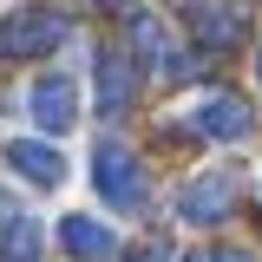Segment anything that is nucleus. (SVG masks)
<instances>
[{
  "instance_id": "obj_10",
  "label": "nucleus",
  "mask_w": 262,
  "mask_h": 262,
  "mask_svg": "<svg viewBox=\"0 0 262 262\" xmlns=\"http://www.w3.org/2000/svg\"><path fill=\"white\" fill-rule=\"evenodd\" d=\"M131 46H138V59H151V66H158L164 79H184V72H190V66L170 53V33H164L158 13H138V20H131Z\"/></svg>"
},
{
  "instance_id": "obj_1",
  "label": "nucleus",
  "mask_w": 262,
  "mask_h": 262,
  "mask_svg": "<svg viewBox=\"0 0 262 262\" xmlns=\"http://www.w3.org/2000/svg\"><path fill=\"white\" fill-rule=\"evenodd\" d=\"M92 184H98V196H105L112 210H125V216H138L144 196H151V177H144V164H138L131 144H98L92 151Z\"/></svg>"
},
{
  "instance_id": "obj_4",
  "label": "nucleus",
  "mask_w": 262,
  "mask_h": 262,
  "mask_svg": "<svg viewBox=\"0 0 262 262\" xmlns=\"http://www.w3.org/2000/svg\"><path fill=\"white\" fill-rule=\"evenodd\" d=\"M27 112L39 131H53V138H66V131L79 125V85L66 79V72H39L27 85Z\"/></svg>"
},
{
  "instance_id": "obj_14",
  "label": "nucleus",
  "mask_w": 262,
  "mask_h": 262,
  "mask_svg": "<svg viewBox=\"0 0 262 262\" xmlns=\"http://www.w3.org/2000/svg\"><path fill=\"white\" fill-rule=\"evenodd\" d=\"M13 216H20V210H13V196H0V229L13 223Z\"/></svg>"
},
{
  "instance_id": "obj_6",
  "label": "nucleus",
  "mask_w": 262,
  "mask_h": 262,
  "mask_svg": "<svg viewBox=\"0 0 262 262\" xmlns=\"http://www.w3.org/2000/svg\"><path fill=\"white\" fill-rule=\"evenodd\" d=\"M0 158L13 164L27 184H39V190H59L66 184V158H59V144H46V138H7Z\"/></svg>"
},
{
  "instance_id": "obj_11",
  "label": "nucleus",
  "mask_w": 262,
  "mask_h": 262,
  "mask_svg": "<svg viewBox=\"0 0 262 262\" xmlns=\"http://www.w3.org/2000/svg\"><path fill=\"white\" fill-rule=\"evenodd\" d=\"M39 243H46L39 223L33 216H13V223L0 229V262H39Z\"/></svg>"
},
{
  "instance_id": "obj_15",
  "label": "nucleus",
  "mask_w": 262,
  "mask_h": 262,
  "mask_svg": "<svg viewBox=\"0 0 262 262\" xmlns=\"http://www.w3.org/2000/svg\"><path fill=\"white\" fill-rule=\"evenodd\" d=\"M184 262H216V256H210V249H196V256H184Z\"/></svg>"
},
{
  "instance_id": "obj_8",
  "label": "nucleus",
  "mask_w": 262,
  "mask_h": 262,
  "mask_svg": "<svg viewBox=\"0 0 262 262\" xmlns=\"http://www.w3.org/2000/svg\"><path fill=\"white\" fill-rule=\"evenodd\" d=\"M131 98H138V66L131 53H98V112H131Z\"/></svg>"
},
{
  "instance_id": "obj_12",
  "label": "nucleus",
  "mask_w": 262,
  "mask_h": 262,
  "mask_svg": "<svg viewBox=\"0 0 262 262\" xmlns=\"http://www.w3.org/2000/svg\"><path fill=\"white\" fill-rule=\"evenodd\" d=\"M210 256H216V262H256L249 249H210Z\"/></svg>"
},
{
  "instance_id": "obj_9",
  "label": "nucleus",
  "mask_w": 262,
  "mask_h": 262,
  "mask_svg": "<svg viewBox=\"0 0 262 262\" xmlns=\"http://www.w3.org/2000/svg\"><path fill=\"white\" fill-rule=\"evenodd\" d=\"M59 243L79 262H112V256H118V236L98 223V216H59Z\"/></svg>"
},
{
  "instance_id": "obj_3",
  "label": "nucleus",
  "mask_w": 262,
  "mask_h": 262,
  "mask_svg": "<svg viewBox=\"0 0 262 262\" xmlns=\"http://www.w3.org/2000/svg\"><path fill=\"white\" fill-rule=\"evenodd\" d=\"M184 20H190L203 53H229V46L249 39V7H243V0H190Z\"/></svg>"
},
{
  "instance_id": "obj_13",
  "label": "nucleus",
  "mask_w": 262,
  "mask_h": 262,
  "mask_svg": "<svg viewBox=\"0 0 262 262\" xmlns=\"http://www.w3.org/2000/svg\"><path fill=\"white\" fill-rule=\"evenodd\" d=\"M125 262H164V249H131Z\"/></svg>"
},
{
  "instance_id": "obj_16",
  "label": "nucleus",
  "mask_w": 262,
  "mask_h": 262,
  "mask_svg": "<svg viewBox=\"0 0 262 262\" xmlns=\"http://www.w3.org/2000/svg\"><path fill=\"white\" fill-rule=\"evenodd\" d=\"M256 79H262V46H256Z\"/></svg>"
},
{
  "instance_id": "obj_7",
  "label": "nucleus",
  "mask_w": 262,
  "mask_h": 262,
  "mask_svg": "<svg viewBox=\"0 0 262 262\" xmlns=\"http://www.w3.org/2000/svg\"><path fill=\"white\" fill-rule=\"evenodd\" d=\"M190 131H203V138H229V144H236V138L256 131V112H249L236 92H210V98L190 112Z\"/></svg>"
},
{
  "instance_id": "obj_5",
  "label": "nucleus",
  "mask_w": 262,
  "mask_h": 262,
  "mask_svg": "<svg viewBox=\"0 0 262 262\" xmlns=\"http://www.w3.org/2000/svg\"><path fill=\"white\" fill-rule=\"evenodd\" d=\"M229 210H236V177L229 170H203V177H190L184 190H177V216L184 223H223Z\"/></svg>"
},
{
  "instance_id": "obj_2",
  "label": "nucleus",
  "mask_w": 262,
  "mask_h": 262,
  "mask_svg": "<svg viewBox=\"0 0 262 262\" xmlns=\"http://www.w3.org/2000/svg\"><path fill=\"white\" fill-rule=\"evenodd\" d=\"M66 33L72 27H66V13H53V7H13L0 20V59H46Z\"/></svg>"
}]
</instances>
